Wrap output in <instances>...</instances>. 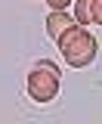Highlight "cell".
Returning <instances> with one entry per match:
<instances>
[{
    "mask_svg": "<svg viewBox=\"0 0 102 124\" xmlns=\"http://www.w3.org/2000/svg\"><path fill=\"white\" fill-rule=\"evenodd\" d=\"M59 50H62V59L68 62L71 68H84L90 62L96 59V53H99V44H96V37L90 34L84 25H77L71 22L68 28L59 34Z\"/></svg>",
    "mask_w": 102,
    "mask_h": 124,
    "instance_id": "cell-1",
    "label": "cell"
},
{
    "mask_svg": "<svg viewBox=\"0 0 102 124\" xmlns=\"http://www.w3.org/2000/svg\"><path fill=\"white\" fill-rule=\"evenodd\" d=\"M59 93V68L53 62H37L28 75V96L34 102H50Z\"/></svg>",
    "mask_w": 102,
    "mask_h": 124,
    "instance_id": "cell-2",
    "label": "cell"
},
{
    "mask_svg": "<svg viewBox=\"0 0 102 124\" xmlns=\"http://www.w3.org/2000/svg\"><path fill=\"white\" fill-rule=\"evenodd\" d=\"M77 25H102V0H74Z\"/></svg>",
    "mask_w": 102,
    "mask_h": 124,
    "instance_id": "cell-3",
    "label": "cell"
},
{
    "mask_svg": "<svg viewBox=\"0 0 102 124\" xmlns=\"http://www.w3.org/2000/svg\"><path fill=\"white\" fill-rule=\"evenodd\" d=\"M71 25V16L65 13V9H53V16L46 19V34L53 37V40H59V34Z\"/></svg>",
    "mask_w": 102,
    "mask_h": 124,
    "instance_id": "cell-4",
    "label": "cell"
},
{
    "mask_svg": "<svg viewBox=\"0 0 102 124\" xmlns=\"http://www.w3.org/2000/svg\"><path fill=\"white\" fill-rule=\"evenodd\" d=\"M46 3H50L53 9H68V6H71V0H46Z\"/></svg>",
    "mask_w": 102,
    "mask_h": 124,
    "instance_id": "cell-5",
    "label": "cell"
}]
</instances>
